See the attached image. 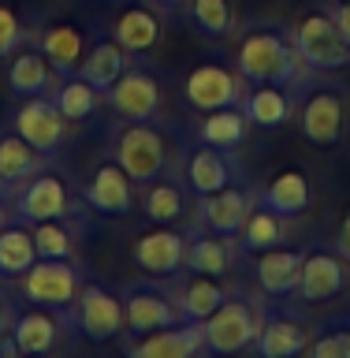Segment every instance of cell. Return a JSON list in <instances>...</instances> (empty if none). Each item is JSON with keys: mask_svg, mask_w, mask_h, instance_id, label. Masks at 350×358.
<instances>
[{"mask_svg": "<svg viewBox=\"0 0 350 358\" xmlns=\"http://www.w3.org/2000/svg\"><path fill=\"white\" fill-rule=\"evenodd\" d=\"M235 67L250 86L276 83L287 90H302L313 75L295 45V27H279V22H254L250 30H242L235 45Z\"/></svg>", "mask_w": 350, "mask_h": 358, "instance_id": "cell-1", "label": "cell"}, {"mask_svg": "<svg viewBox=\"0 0 350 358\" xmlns=\"http://www.w3.org/2000/svg\"><path fill=\"white\" fill-rule=\"evenodd\" d=\"M112 157L127 168L134 183H150L172 164V142L168 131L156 127L153 120H119L116 134H112Z\"/></svg>", "mask_w": 350, "mask_h": 358, "instance_id": "cell-2", "label": "cell"}, {"mask_svg": "<svg viewBox=\"0 0 350 358\" xmlns=\"http://www.w3.org/2000/svg\"><path fill=\"white\" fill-rule=\"evenodd\" d=\"M67 321H71L75 332L86 336L89 343H108V340H116V336L127 332L119 291H112L108 284H101V280H82L75 302L67 306Z\"/></svg>", "mask_w": 350, "mask_h": 358, "instance_id": "cell-3", "label": "cell"}, {"mask_svg": "<svg viewBox=\"0 0 350 358\" xmlns=\"http://www.w3.org/2000/svg\"><path fill=\"white\" fill-rule=\"evenodd\" d=\"M261 306L250 299V295H231L220 302L217 310L209 313L205 321H201V329H205V351L212 355H235V351H246V347H254L257 340V329H261Z\"/></svg>", "mask_w": 350, "mask_h": 358, "instance_id": "cell-4", "label": "cell"}, {"mask_svg": "<svg viewBox=\"0 0 350 358\" xmlns=\"http://www.w3.org/2000/svg\"><path fill=\"white\" fill-rule=\"evenodd\" d=\"M11 213L27 224H41V220H64L75 217V190L67 183L64 172L56 168H41L38 176L22 179L19 187H11Z\"/></svg>", "mask_w": 350, "mask_h": 358, "instance_id": "cell-5", "label": "cell"}, {"mask_svg": "<svg viewBox=\"0 0 350 358\" xmlns=\"http://www.w3.org/2000/svg\"><path fill=\"white\" fill-rule=\"evenodd\" d=\"M298 101V127L313 145H335L347 131V94L340 83L302 86Z\"/></svg>", "mask_w": 350, "mask_h": 358, "instance_id": "cell-6", "label": "cell"}, {"mask_svg": "<svg viewBox=\"0 0 350 358\" xmlns=\"http://www.w3.org/2000/svg\"><path fill=\"white\" fill-rule=\"evenodd\" d=\"M295 45L302 52V60L313 75L321 71H340V67L350 64V45L343 41V34L335 30L332 11L328 8H313L295 22Z\"/></svg>", "mask_w": 350, "mask_h": 358, "instance_id": "cell-7", "label": "cell"}, {"mask_svg": "<svg viewBox=\"0 0 350 358\" xmlns=\"http://www.w3.org/2000/svg\"><path fill=\"white\" fill-rule=\"evenodd\" d=\"M82 273L71 257H38L27 273L19 276V295L38 306H52V310H67L82 287Z\"/></svg>", "mask_w": 350, "mask_h": 358, "instance_id": "cell-8", "label": "cell"}, {"mask_svg": "<svg viewBox=\"0 0 350 358\" xmlns=\"http://www.w3.org/2000/svg\"><path fill=\"white\" fill-rule=\"evenodd\" d=\"M119 299H123V321H127L131 336H145V332H156V329L183 321L172 287H164V284L131 280V284L119 287Z\"/></svg>", "mask_w": 350, "mask_h": 358, "instance_id": "cell-9", "label": "cell"}, {"mask_svg": "<svg viewBox=\"0 0 350 358\" xmlns=\"http://www.w3.org/2000/svg\"><path fill=\"white\" fill-rule=\"evenodd\" d=\"M179 176H183V183L194 190V194H212V190H224L231 183H242L246 172L239 164V157L235 150H217V145H187L183 153H179Z\"/></svg>", "mask_w": 350, "mask_h": 358, "instance_id": "cell-10", "label": "cell"}, {"mask_svg": "<svg viewBox=\"0 0 350 358\" xmlns=\"http://www.w3.org/2000/svg\"><path fill=\"white\" fill-rule=\"evenodd\" d=\"M250 83L239 75V67H224V64H194L183 78V97L194 112L224 108V105H242Z\"/></svg>", "mask_w": 350, "mask_h": 358, "instance_id": "cell-11", "label": "cell"}, {"mask_svg": "<svg viewBox=\"0 0 350 358\" xmlns=\"http://www.w3.org/2000/svg\"><path fill=\"white\" fill-rule=\"evenodd\" d=\"M350 280V262L335 250H324V246H309L302 254V273H298V287L295 299L302 306H321V302H332L335 295L347 291Z\"/></svg>", "mask_w": 350, "mask_h": 358, "instance_id": "cell-12", "label": "cell"}, {"mask_svg": "<svg viewBox=\"0 0 350 358\" xmlns=\"http://www.w3.org/2000/svg\"><path fill=\"white\" fill-rule=\"evenodd\" d=\"M161 101H164V86L156 78V71H150V67H142L134 60L116 78V86L105 90V105L119 120H153L161 112Z\"/></svg>", "mask_w": 350, "mask_h": 358, "instance_id": "cell-13", "label": "cell"}, {"mask_svg": "<svg viewBox=\"0 0 350 358\" xmlns=\"http://www.w3.org/2000/svg\"><path fill=\"white\" fill-rule=\"evenodd\" d=\"M187 231H179L175 224H156L150 231H138L131 243V257L145 276L168 280L175 273H183V257H187Z\"/></svg>", "mask_w": 350, "mask_h": 358, "instance_id": "cell-14", "label": "cell"}, {"mask_svg": "<svg viewBox=\"0 0 350 358\" xmlns=\"http://www.w3.org/2000/svg\"><path fill=\"white\" fill-rule=\"evenodd\" d=\"M11 127H15L30 145H38L41 153H60V145L67 142V127L71 120L56 108V101L49 94L38 97H22V105L11 112Z\"/></svg>", "mask_w": 350, "mask_h": 358, "instance_id": "cell-15", "label": "cell"}, {"mask_svg": "<svg viewBox=\"0 0 350 358\" xmlns=\"http://www.w3.org/2000/svg\"><path fill=\"white\" fill-rule=\"evenodd\" d=\"M134 187H138V183L127 176V168H123L116 157H112V161H101L94 172H89L86 187H82V201H86L94 213H101V217L123 220V217L134 209V201H138Z\"/></svg>", "mask_w": 350, "mask_h": 358, "instance_id": "cell-16", "label": "cell"}, {"mask_svg": "<svg viewBox=\"0 0 350 358\" xmlns=\"http://www.w3.org/2000/svg\"><path fill=\"white\" fill-rule=\"evenodd\" d=\"M67 310H52V306H38L27 302L22 310H15L11 317V336L19 343V355H52L60 347L64 332H67Z\"/></svg>", "mask_w": 350, "mask_h": 358, "instance_id": "cell-17", "label": "cell"}, {"mask_svg": "<svg viewBox=\"0 0 350 358\" xmlns=\"http://www.w3.org/2000/svg\"><path fill=\"white\" fill-rule=\"evenodd\" d=\"M254 206H257V194H254V187L242 179V183H231L224 190H212V194H201L198 198V224L205 231L231 235L235 239Z\"/></svg>", "mask_w": 350, "mask_h": 358, "instance_id": "cell-18", "label": "cell"}, {"mask_svg": "<svg viewBox=\"0 0 350 358\" xmlns=\"http://www.w3.org/2000/svg\"><path fill=\"white\" fill-rule=\"evenodd\" d=\"M123 351L131 358H194L205 351V329L201 321H175L168 329L134 336L123 343Z\"/></svg>", "mask_w": 350, "mask_h": 358, "instance_id": "cell-19", "label": "cell"}, {"mask_svg": "<svg viewBox=\"0 0 350 358\" xmlns=\"http://www.w3.org/2000/svg\"><path fill=\"white\" fill-rule=\"evenodd\" d=\"M313 324L306 317L291 310H272V313H261V329H257V355L261 358H295V355H306V347L313 340Z\"/></svg>", "mask_w": 350, "mask_h": 358, "instance_id": "cell-20", "label": "cell"}, {"mask_svg": "<svg viewBox=\"0 0 350 358\" xmlns=\"http://www.w3.org/2000/svg\"><path fill=\"white\" fill-rule=\"evenodd\" d=\"M108 34L116 38L131 56L153 52L164 38V22L150 4H123L116 15L108 19Z\"/></svg>", "mask_w": 350, "mask_h": 358, "instance_id": "cell-21", "label": "cell"}, {"mask_svg": "<svg viewBox=\"0 0 350 358\" xmlns=\"http://www.w3.org/2000/svg\"><path fill=\"white\" fill-rule=\"evenodd\" d=\"M38 49L49 56V64L56 67L60 75H75L82 67V56H86V30L71 19H49L45 27L38 30Z\"/></svg>", "mask_w": 350, "mask_h": 358, "instance_id": "cell-22", "label": "cell"}, {"mask_svg": "<svg viewBox=\"0 0 350 358\" xmlns=\"http://www.w3.org/2000/svg\"><path fill=\"white\" fill-rule=\"evenodd\" d=\"M56 78H60V71L49 64V56H45L38 45H19V49L11 52L8 90H11L19 101H22V97H38V94H52Z\"/></svg>", "mask_w": 350, "mask_h": 358, "instance_id": "cell-23", "label": "cell"}, {"mask_svg": "<svg viewBox=\"0 0 350 358\" xmlns=\"http://www.w3.org/2000/svg\"><path fill=\"white\" fill-rule=\"evenodd\" d=\"M172 295H175V306L183 313V321H205L231 291L224 287V280H217V276H201V273L183 268V273H175Z\"/></svg>", "mask_w": 350, "mask_h": 358, "instance_id": "cell-24", "label": "cell"}, {"mask_svg": "<svg viewBox=\"0 0 350 358\" xmlns=\"http://www.w3.org/2000/svg\"><path fill=\"white\" fill-rule=\"evenodd\" d=\"M257 201L268 209H276L279 217H302L309 206H313V183H309V176L302 172V168H279V172L268 179V187L257 194Z\"/></svg>", "mask_w": 350, "mask_h": 358, "instance_id": "cell-25", "label": "cell"}, {"mask_svg": "<svg viewBox=\"0 0 350 358\" xmlns=\"http://www.w3.org/2000/svg\"><path fill=\"white\" fill-rule=\"evenodd\" d=\"M41 168H49V153L30 145L15 127L0 131V183H4V190L19 187L30 176H38Z\"/></svg>", "mask_w": 350, "mask_h": 358, "instance_id": "cell-26", "label": "cell"}, {"mask_svg": "<svg viewBox=\"0 0 350 358\" xmlns=\"http://www.w3.org/2000/svg\"><path fill=\"white\" fill-rule=\"evenodd\" d=\"M302 254L306 250H291V246H272V250L257 254V287L272 299H287L298 287L302 273Z\"/></svg>", "mask_w": 350, "mask_h": 358, "instance_id": "cell-27", "label": "cell"}, {"mask_svg": "<svg viewBox=\"0 0 350 358\" xmlns=\"http://www.w3.org/2000/svg\"><path fill=\"white\" fill-rule=\"evenodd\" d=\"M235 243L231 235H217V231H198L187 239V257H183V268L190 273H201V276H217L224 280L235 268Z\"/></svg>", "mask_w": 350, "mask_h": 358, "instance_id": "cell-28", "label": "cell"}, {"mask_svg": "<svg viewBox=\"0 0 350 358\" xmlns=\"http://www.w3.org/2000/svg\"><path fill=\"white\" fill-rule=\"evenodd\" d=\"M242 112L250 116L254 127L279 131L284 123H291V116H295V97H291V90H287V86L261 83V86H250V90H246Z\"/></svg>", "mask_w": 350, "mask_h": 358, "instance_id": "cell-29", "label": "cell"}, {"mask_svg": "<svg viewBox=\"0 0 350 358\" xmlns=\"http://www.w3.org/2000/svg\"><path fill=\"white\" fill-rule=\"evenodd\" d=\"M250 116L242 112V105H224V108H209L198 120V142L217 145V150H239L250 134Z\"/></svg>", "mask_w": 350, "mask_h": 358, "instance_id": "cell-30", "label": "cell"}, {"mask_svg": "<svg viewBox=\"0 0 350 358\" xmlns=\"http://www.w3.org/2000/svg\"><path fill=\"white\" fill-rule=\"evenodd\" d=\"M127 67H131V52L108 34V38H101V41H94V45L86 49L78 75H82L89 86H97L101 94H105V90L116 86V78L127 71Z\"/></svg>", "mask_w": 350, "mask_h": 358, "instance_id": "cell-31", "label": "cell"}, {"mask_svg": "<svg viewBox=\"0 0 350 358\" xmlns=\"http://www.w3.org/2000/svg\"><path fill=\"white\" fill-rule=\"evenodd\" d=\"M138 206L145 213V220H153V224H179L187 217V194L175 179V168H172V176L161 172L150 183H142Z\"/></svg>", "mask_w": 350, "mask_h": 358, "instance_id": "cell-32", "label": "cell"}, {"mask_svg": "<svg viewBox=\"0 0 350 358\" xmlns=\"http://www.w3.org/2000/svg\"><path fill=\"white\" fill-rule=\"evenodd\" d=\"M235 239H239L242 254H261V250H272V246H284L287 243V217H279L276 209L257 201L250 209V217L242 220Z\"/></svg>", "mask_w": 350, "mask_h": 358, "instance_id": "cell-33", "label": "cell"}, {"mask_svg": "<svg viewBox=\"0 0 350 358\" xmlns=\"http://www.w3.org/2000/svg\"><path fill=\"white\" fill-rule=\"evenodd\" d=\"M38 262V246H34V231L27 220L11 217L0 228V276L4 280H19L27 268Z\"/></svg>", "mask_w": 350, "mask_h": 358, "instance_id": "cell-34", "label": "cell"}, {"mask_svg": "<svg viewBox=\"0 0 350 358\" xmlns=\"http://www.w3.org/2000/svg\"><path fill=\"white\" fill-rule=\"evenodd\" d=\"M52 101H56V108L64 112L71 123H82V120H89L97 112V105H101V90L97 86H89L82 75H60L56 78V86H52V94H49Z\"/></svg>", "mask_w": 350, "mask_h": 358, "instance_id": "cell-35", "label": "cell"}, {"mask_svg": "<svg viewBox=\"0 0 350 358\" xmlns=\"http://www.w3.org/2000/svg\"><path fill=\"white\" fill-rule=\"evenodd\" d=\"M187 19L201 38H228L235 30V11H231V0H187Z\"/></svg>", "mask_w": 350, "mask_h": 358, "instance_id": "cell-36", "label": "cell"}, {"mask_svg": "<svg viewBox=\"0 0 350 358\" xmlns=\"http://www.w3.org/2000/svg\"><path fill=\"white\" fill-rule=\"evenodd\" d=\"M30 231H34L38 257H75V228H71V217L30 224Z\"/></svg>", "mask_w": 350, "mask_h": 358, "instance_id": "cell-37", "label": "cell"}, {"mask_svg": "<svg viewBox=\"0 0 350 358\" xmlns=\"http://www.w3.org/2000/svg\"><path fill=\"white\" fill-rule=\"evenodd\" d=\"M306 355L309 358H350V317L321 324V332H313Z\"/></svg>", "mask_w": 350, "mask_h": 358, "instance_id": "cell-38", "label": "cell"}, {"mask_svg": "<svg viewBox=\"0 0 350 358\" xmlns=\"http://www.w3.org/2000/svg\"><path fill=\"white\" fill-rule=\"evenodd\" d=\"M27 38H30V30L22 22V15L11 4H0V60L11 56L19 45H27Z\"/></svg>", "mask_w": 350, "mask_h": 358, "instance_id": "cell-39", "label": "cell"}, {"mask_svg": "<svg viewBox=\"0 0 350 358\" xmlns=\"http://www.w3.org/2000/svg\"><path fill=\"white\" fill-rule=\"evenodd\" d=\"M328 11H332L335 30H340V34H343V41L350 45V0H335V4H332Z\"/></svg>", "mask_w": 350, "mask_h": 358, "instance_id": "cell-40", "label": "cell"}, {"mask_svg": "<svg viewBox=\"0 0 350 358\" xmlns=\"http://www.w3.org/2000/svg\"><path fill=\"white\" fill-rule=\"evenodd\" d=\"M332 246L350 262V213L343 217V224H340V231H335V243H332Z\"/></svg>", "mask_w": 350, "mask_h": 358, "instance_id": "cell-41", "label": "cell"}, {"mask_svg": "<svg viewBox=\"0 0 350 358\" xmlns=\"http://www.w3.org/2000/svg\"><path fill=\"white\" fill-rule=\"evenodd\" d=\"M11 317H15V310H11V302L4 299V291H0V336L11 332Z\"/></svg>", "mask_w": 350, "mask_h": 358, "instance_id": "cell-42", "label": "cell"}, {"mask_svg": "<svg viewBox=\"0 0 350 358\" xmlns=\"http://www.w3.org/2000/svg\"><path fill=\"white\" fill-rule=\"evenodd\" d=\"M150 4H156V8H164V11H179L187 4V0H150Z\"/></svg>", "mask_w": 350, "mask_h": 358, "instance_id": "cell-43", "label": "cell"}, {"mask_svg": "<svg viewBox=\"0 0 350 358\" xmlns=\"http://www.w3.org/2000/svg\"><path fill=\"white\" fill-rule=\"evenodd\" d=\"M11 217H15V213H11V209H8V201L0 198V228H4V224H8Z\"/></svg>", "mask_w": 350, "mask_h": 358, "instance_id": "cell-44", "label": "cell"}, {"mask_svg": "<svg viewBox=\"0 0 350 358\" xmlns=\"http://www.w3.org/2000/svg\"><path fill=\"white\" fill-rule=\"evenodd\" d=\"M0 190H4V183H0Z\"/></svg>", "mask_w": 350, "mask_h": 358, "instance_id": "cell-45", "label": "cell"}]
</instances>
